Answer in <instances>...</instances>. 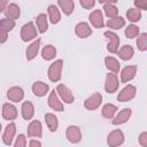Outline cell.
I'll use <instances>...</instances> for the list:
<instances>
[{
    "label": "cell",
    "instance_id": "14",
    "mask_svg": "<svg viewBox=\"0 0 147 147\" xmlns=\"http://www.w3.org/2000/svg\"><path fill=\"white\" fill-rule=\"evenodd\" d=\"M26 133H28V137H31V138H41L42 137V125H41L40 121L33 119L28 125Z\"/></svg>",
    "mask_w": 147,
    "mask_h": 147
},
{
    "label": "cell",
    "instance_id": "15",
    "mask_svg": "<svg viewBox=\"0 0 147 147\" xmlns=\"http://www.w3.org/2000/svg\"><path fill=\"white\" fill-rule=\"evenodd\" d=\"M40 44H41V39L37 38L28 46V48L25 51V57L28 61H32L33 59H36V56L38 55L39 49H40Z\"/></svg>",
    "mask_w": 147,
    "mask_h": 147
},
{
    "label": "cell",
    "instance_id": "27",
    "mask_svg": "<svg viewBox=\"0 0 147 147\" xmlns=\"http://www.w3.org/2000/svg\"><path fill=\"white\" fill-rule=\"evenodd\" d=\"M105 65L109 70V72H113V74L119 72L121 64H119L118 60L115 59L114 56H106L105 57Z\"/></svg>",
    "mask_w": 147,
    "mask_h": 147
},
{
    "label": "cell",
    "instance_id": "34",
    "mask_svg": "<svg viewBox=\"0 0 147 147\" xmlns=\"http://www.w3.org/2000/svg\"><path fill=\"white\" fill-rule=\"evenodd\" d=\"M14 28H15V21L9 20V18H6V17L2 18V20H0V30H1V31L8 33V32H10Z\"/></svg>",
    "mask_w": 147,
    "mask_h": 147
},
{
    "label": "cell",
    "instance_id": "5",
    "mask_svg": "<svg viewBox=\"0 0 147 147\" xmlns=\"http://www.w3.org/2000/svg\"><path fill=\"white\" fill-rule=\"evenodd\" d=\"M125 140V137H124V133L122 130L119 129H116V130H113L108 137H107V145L109 147H119L121 145H123Z\"/></svg>",
    "mask_w": 147,
    "mask_h": 147
},
{
    "label": "cell",
    "instance_id": "22",
    "mask_svg": "<svg viewBox=\"0 0 147 147\" xmlns=\"http://www.w3.org/2000/svg\"><path fill=\"white\" fill-rule=\"evenodd\" d=\"M21 114L25 121H30L34 116V106L31 101H24L21 106Z\"/></svg>",
    "mask_w": 147,
    "mask_h": 147
},
{
    "label": "cell",
    "instance_id": "2",
    "mask_svg": "<svg viewBox=\"0 0 147 147\" xmlns=\"http://www.w3.org/2000/svg\"><path fill=\"white\" fill-rule=\"evenodd\" d=\"M21 39L22 41L24 42H28V41H31L33 39H36L38 37V30L34 25L33 22H28L25 24H23V26L21 28Z\"/></svg>",
    "mask_w": 147,
    "mask_h": 147
},
{
    "label": "cell",
    "instance_id": "17",
    "mask_svg": "<svg viewBox=\"0 0 147 147\" xmlns=\"http://www.w3.org/2000/svg\"><path fill=\"white\" fill-rule=\"evenodd\" d=\"M137 70H138V67L134 65V64L124 67L122 69V71H121V82L122 83H129V82H131L136 77Z\"/></svg>",
    "mask_w": 147,
    "mask_h": 147
},
{
    "label": "cell",
    "instance_id": "38",
    "mask_svg": "<svg viewBox=\"0 0 147 147\" xmlns=\"http://www.w3.org/2000/svg\"><path fill=\"white\" fill-rule=\"evenodd\" d=\"M79 5L85 9H92L95 6V1L94 0H80Z\"/></svg>",
    "mask_w": 147,
    "mask_h": 147
},
{
    "label": "cell",
    "instance_id": "39",
    "mask_svg": "<svg viewBox=\"0 0 147 147\" xmlns=\"http://www.w3.org/2000/svg\"><path fill=\"white\" fill-rule=\"evenodd\" d=\"M134 8L139 10H147V0H134Z\"/></svg>",
    "mask_w": 147,
    "mask_h": 147
},
{
    "label": "cell",
    "instance_id": "3",
    "mask_svg": "<svg viewBox=\"0 0 147 147\" xmlns=\"http://www.w3.org/2000/svg\"><path fill=\"white\" fill-rule=\"evenodd\" d=\"M56 94L59 95V98H60V100L62 101V102H64V103H67V105H71L74 101H75V95H74V93L71 92V90L67 86V85H64V84H59L57 86H56Z\"/></svg>",
    "mask_w": 147,
    "mask_h": 147
},
{
    "label": "cell",
    "instance_id": "24",
    "mask_svg": "<svg viewBox=\"0 0 147 147\" xmlns=\"http://www.w3.org/2000/svg\"><path fill=\"white\" fill-rule=\"evenodd\" d=\"M34 25H36L39 33H45L48 30V17H47V15L44 14V13L37 15Z\"/></svg>",
    "mask_w": 147,
    "mask_h": 147
},
{
    "label": "cell",
    "instance_id": "8",
    "mask_svg": "<svg viewBox=\"0 0 147 147\" xmlns=\"http://www.w3.org/2000/svg\"><path fill=\"white\" fill-rule=\"evenodd\" d=\"M65 137H67L68 141H70L71 144H78V142L82 141L83 134H82V131H80L79 126L69 125L65 130Z\"/></svg>",
    "mask_w": 147,
    "mask_h": 147
},
{
    "label": "cell",
    "instance_id": "16",
    "mask_svg": "<svg viewBox=\"0 0 147 147\" xmlns=\"http://www.w3.org/2000/svg\"><path fill=\"white\" fill-rule=\"evenodd\" d=\"M7 99L11 102H20L24 99V91L21 86H11L7 91Z\"/></svg>",
    "mask_w": 147,
    "mask_h": 147
},
{
    "label": "cell",
    "instance_id": "4",
    "mask_svg": "<svg viewBox=\"0 0 147 147\" xmlns=\"http://www.w3.org/2000/svg\"><path fill=\"white\" fill-rule=\"evenodd\" d=\"M103 36H105V38L108 41V45H107L108 52H110L111 54L117 53L118 47H119V41H121L119 40V37L114 31H109V30L108 31H105Z\"/></svg>",
    "mask_w": 147,
    "mask_h": 147
},
{
    "label": "cell",
    "instance_id": "6",
    "mask_svg": "<svg viewBox=\"0 0 147 147\" xmlns=\"http://www.w3.org/2000/svg\"><path fill=\"white\" fill-rule=\"evenodd\" d=\"M119 86V79L117 77L116 74L109 72L106 75V79H105V90L107 93L113 94L118 90Z\"/></svg>",
    "mask_w": 147,
    "mask_h": 147
},
{
    "label": "cell",
    "instance_id": "23",
    "mask_svg": "<svg viewBox=\"0 0 147 147\" xmlns=\"http://www.w3.org/2000/svg\"><path fill=\"white\" fill-rule=\"evenodd\" d=\"M47 13H48L47 17L52 24H57L61 21V13H60V9L56 5H54V3L49 5L47 8Z\"/></svg>",
    "mask_w": 147,
    "mask_h": 147
},
{
    "label": "cell",
    "instance_id": "11",
    "mask_svg": "<svg viewBox=\"0 0 147 147\" xmlns=\"http://www.w3.org/2000/svg\"><path fill=\"white\" fill-rule=\"evenodd\" d=\"M88 21L92 24L93 28L95 29H101L105 26V18H103V14L100 9H95L93 10L90 15H88Z\"/></svg>",
    "mask_w": 147,
    "mask_h": 147
},
{
    "label": "cell",
    "instance_id": "30",
    "mask_svg": "<svg viewBox=\"0 0 147 147\" xmlns=\"http://www.w3.org/2000/svg\"><path fill=\"white\" fill-rule=\"evenodd\" d=\"M56 53H57V51H56L55 46L49 44V45H46V46L42 47V49H41V57L44 60H46V61H52V60L55 59Z\"/></svg>",
    "mask_w": 147,
    "mask_h": 147
},
{
    "label": "cell",
    "instance_id": "12",
    "mask_svg": "<svg viewBox=\"0 0 147 147\" xmlns=\"http://www.w3.org/2000/svg\"><path fill=\"white\" fill-rule=\"evenodd\" d=\"M47 103H48L49 108L55 110V111H63V109H64L63 102L60 100V98L56 94L55 90L49 92V95H48V99H47Z\"/></svg>",
    "mask_w": 147,
    "mask_h": 147
},
{
    "label": "cell",
    "instance_id": "40",
    "mask_svg": "<svg viewBox=\"0 0 147 147\" xmlns=\"http://www.w3.org/2000/svg\"><path fill=\"white\" fill-rule=\"evenodd\" d=\"M139 144L141 145V147H147V131H144L139 134Z\"/></svg>",
    "mask_w": 147,
    "mask_h": 147
},
{
    "label": "cell",
    "instance_id": "44",
    "mask_svg": "<svg viewBox=\"0 0 147 147\" xmlns=\"http://www.w3.org/2000/svg\"><path fill=\"white\" fill-rule=\"evenodd\" d=\"M1 130H2V125H1V123H0V132H1Z\"/></svg>",
    "mask_w": 147,
    "mask_h": 147
},
{
    "label": "cell",
    "instance_id": "41",
    "mask_svg": "<svg viewBox=\"0 0 147 147\" xmlns=\"http://www.w3.org/2000/svg\"><path fill=\"white\" fill-rule=\"evenodd\" d=\"M29 147H41V142L37 139H31L29 141Z\"/></svg>",
    "mask_w": 147,
    "mask_h": 147
},
{
    "label": "cell",
    "instance_id": "36",
    "mask_svg": "<svg viewBox=\"0 0 147 147\" xmlns=\"http://www.w3.org/2000/svg\"><path fill=\"white\" fill-rule=\"evenodd\" d=\"M137 47L140 52L147 51V33L146 32L139 33V36L137 38Z\"/></svg>",
    "mask_w": 147,
    "mask_h": 147
},
{
    "label": "cell",
    "instance_id": "10",
    "mask_svg": "<svg viewBox=\"0 0 147 147\" xmlns=\"http://www.w3.org/2000/svg\"><path fill=\"white\" fill-rule=\"evenodd\" d=\"M15 134H16V124L10 122L3 130L2 133V142L6 146H10L15 139Z\"/></svg>",
    "mask_w": 147,
    "mask_h": 147
},
{
    "label": "cell",
    "instance_id": "31",
    "mask_svg": "<svg viewBox=\"0 0 147 147\" xmlns=\"http://www.w3.org/2000/svg\"><path fill=\"white\" fill-rule=\"evenodd\" d=\"M102 3H103V10H105V14L107 17L114 18V17L118 16V8L115 6V2L107 1V2H102Z\"/></svg>",
    "mask_w": 147,
    "mask_h": 147
},
{
    "label": "cell",
    "instance_id": "26",
    "mask_svg": "<svg viewBox=\"0 0 147 147\" xmlns=\"http://www.w3.org/2000/svg\"><path fill=\"white\" fill-rule=\"evenodd\" d=\"M105 24L107 25V28H109V31L119 30L121 28H123L125 25V18L122 16H116L114 18H109Z\"/></svg>",
    "mask_w": 147,
    "mask_h": 147
},
{
    "label": "cell",
    "instance_id": "43",
    "mask_svg": "<svg viewBox=\"0 0 147 147\" xmlns=\"http://www.w3.org/2000/svg\"><path fill=\"white\" fill-rule=\"evenodd\" d=\"M7 5H8L7 1H5V0H0V13H2V11L6 9Z\"/></svg>",
    "mask_w": 147,
    "mask_h": 147
},
{
    "label": "cell",
    "instance_id": "29",
    "mask_svg": "<svg viewBox=\"0 0 147 147\" xmlns=\"http://www.w3.org/2000/svg\"><path fill=\"white\" fill-rule=\"evenodd\" d=\"M117 54H118V56H119L121 60L129 61V60L132 59V56L134 54V49H133V47L131 45H124V46H122L117 51Z\"/></svg>",
    "mask_w": 147,
    "mask_h": 147
},
{
    "label": "cell",
    "instance_id": "32",
    "mask_svg": "<svg viewBox=\"0 0 147 147\" xmlns=\"http://www.w3.org/2000/svg\"><path fill=\"white\" fill-rule=\"evenodd\" d=\"M117 110H118V109H117V107H116L115 105H113V103H106V105L102 107V109H101V114H102V116H103L105 118H107V119H113Z\"/></svg>",
    "mask_w": 147,
    "mask_h": 147
},
{
    "label": "cell",
    "instance_id": "25",
    "mask_svg": "<svg viewBox=\"0 0 147 147\" xmlns=\"http://www.w3.org/2000/svg\"><path fill=\"white\" fill-rule=\"evenodd\" d=\"M57 7L59 9L62 10V13L67 16L71 15L75 9V2L72 0H59L57 1Z\"/></svg>",
    "mask_w": 147,
    "mask_h": 147
},
{
    "label": "cell",
    "instance_id": "9",
    "mask_svg": "<svg viewBox=\"0 0 147 147\" xmlns=\"http://www.w3.org/2000/svg\"><path fill=\"white\" fill-rule=\"evenodd\" d=\"M102 102V95L99 92H95L93 94H91L88 98L85 99L84 101V107L87 110H95L101 106Z\"/></svg>",
    "mask_w": 147,
    "mask_h": 147
},
{
    "label": "cell",
    "instance_id": "19",
    "mask_svg": "<svg viewBox=\"0 0 147 147\" xmlns=\"http://www.w3.org/2000/svg\"><path fill=\"white\" fill-rule=\"evenodd\" d=\"M32 92L38 98H42L45 96L47 93H49V86L48 84H46L45 82H41V80H37L32 84Z\"/></svg>",
    "mask_w": 147,
    "mask_h": 147
},
{
    "label": "cell",
    "instance_id": "21",
    "mask_svg": "<svg viewBox=\"0 0 147 147\" xmlns=\"http://www.w3.org/2000/svg\"><path fill=\"white\" fill-rule=\"evenodd\" d=\"M5 15H6V18H9V20H17L20 16H21V8L17 3L15 2H10L7 5L6 9H5Z\"/></svg>",
    "mask_w": 147,
    "mask_h": 147
},
{
    "label": "cell",
    "instance_id": "33",
    "mask_svg": "<svg viewBox=\"0 0 147 147\" xmlns=\"http://www.w3.org/2000/svg\"><path fill=\"white\" fill-rule=\"evenodd\" d=\"M126 18L132 23L139 22L141 20V10L137 8H129L126 10Z\"/></svg>",
    "mask_w": 147,
    "mask_h": 147
},
{
    "label": "cell",
    "instance_id": "1",
    "mask_svg": "<svg viewBox=\"0 0 147 147\" xmlns=\"http://www.w3.org/2000/svg\"><path fill=\"white\" fill-rule=\"evenodd\" d=\"M62 69H63V60L59 59L52 62L47 70L48 79L53 83H57L62 77Z\"/></svg>",
    "mask_w": 147,
    "mask_h": 147
},
{
    "label": "cell",
    "instance_id": "7",
    "mask_svg": "<svg viewBox=\"0 0 147 147\" xmlns=\"http://www.w3.org/2000/svg\"><path fill=\"white\" fill-rule=\"evenodd\" d=\"M136 94H137V87L132 84H129L118 92L117 100L119 102H127V101L132 100L136 96Z\"/></svg>",
    "mask_w": 147,
    "mask_h": 147
},
{
    "label": "cell",
    "instance_id": "35",
    "mask_svg": "<svg viewBox=\"0 0 147 147\" xmlns=\"http://www.w3.org/2000/svg\"><path fill=\"white\" fill-rule=\"evenodd\" d=\"M124 33H125V37H126V38L133 39V38H136V37L139 36L140 31H139V28H138L137 25H134V24H129V25L125 28Z\"/></svg>",
    "mask_w": 147,
    "mask_h": 147
},
{
    "label": "cell",
    "instance_id": "37",
    "mask_svg": "<svg viewBox=\"0 0 147 147\" xmlns=\"http://www.w3.org/2000/svg\"><path fill=\"white\" fill-rule=\"evenodd\" d=\"M13 147H26V137H25V134L20 133L16 137Z\"/></svg>",
    "mask_w": 147,
    "mask_h": 147
},
{
    "label": "cell",
    "instance_id": "13",
    "mask_svg": "<svg viewBox=\"0 0 147 147\" xmlns=\"http://www.w3.org/2000/svg\"><path fill=\"white\" fill-rule=\"evenodd\" d=\"M17 115H18L17 108L13 103L6 102V103L2 105V117H3V119L11 122V121L17 118Z\"/></svg>",
    "mask_w": 147,
    "mask_h": 147
},
{
    "label": "cell",
    "instance_id": "18",
    "mask_svg": "<svg viewBox=\"0 0 147 147\" xmlns=\"http://www.w3.org/2000/svg\"><path fill=\"white\" fill-rule=\"evenodd\" d=\"M75 33H76V36L78 38L84 39V38H87V37H90L92 34V29H91V26H90L88 23H86V22H79L75 26Z\"/></svg>",
    "mask_w": 147,
    "mask_h": 147
},
{
    "label": "cell",
    "instance_id": "42",
    "mask_svg": "<svg viewBox=\"0 0 147 147\" xmlns=\"http://www.w3.org/2000/svg\"><path fill=\"white\" fill-rule=\"evenodd\" d=\"M7 39H8V33H6V32H3V31L0 30V44L6 42Z\"/></svg>",
    "mask_w": 147,
    "mask_h": 147
},
{
    "label": "cell",
    "instance_id": "20",
    "mask_svg": "<svg viewBox=\"0 0 147 147\" xmlns=\"http://www.w3.org/2000/svg\"><path fill=\"white\" fill-rule=\"evenodd\" d=\"M131 115H132L131 108H124V109H122L116 116H114V118L111 119V123H113L114 125L124 124V123H126V122L130 119Z\"/></svg>",
    "mask_w": 147,
    "mask_h": 147
},
{
    "label": "cell",
    "instance_id": "28",
    "mask_svg": "<svg viewBox=\"0 0 147 147\" xmlns=\"http://www.w3.org/2000/svg\"><path fill=\"white\" fill-rule=\"evenodd\" d=\"M45 123L48 127V130L51 132H55L57 131L59 127V118L55 116V114L53 113H47L45 114Z\"/></svg>",
    "mask_w": 147,
    "mask_h": 147
}]
</instances>
